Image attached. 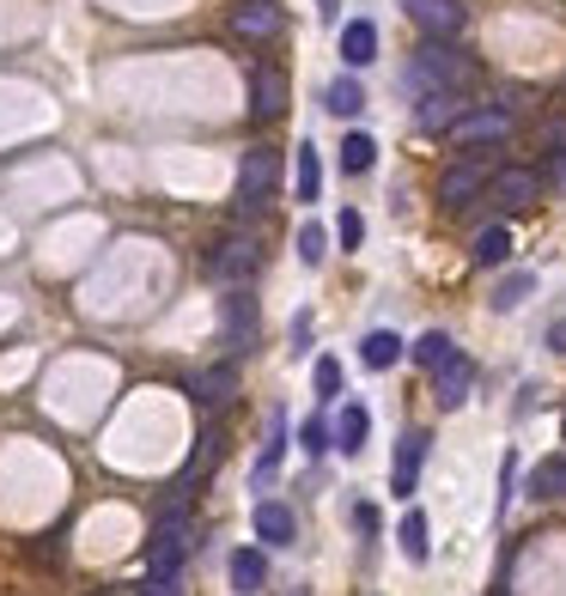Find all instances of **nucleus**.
<instances>
[{"mask_svg":"<svg viewBox=\"0 0 566 596\" xmlns=\"http://www.w3.org/2000/svg\"><path fill=\"white\" fill-rule=\"evenodd\" d=\"M275 183H280V152L275 147H250L238 159V201H231V213L256 219L268 207V196H275Z\"/></svg>","mask_w":566,"mask_h":596,"instance_id":"7ed1b4c3","label":"nucleus"},{"mask_svg":"<svg viewBox=\"0 0 566 596\" xmlns=\"http://www.w3.org/2000/svg\"><path fill=\"white\" fill-rule=\"evenodd\" d=\"M280 110H287V80L275 68H256L250 73V116L256 122H275Z\"/></svg>","mask_w":566,"mask_h":596,"instance_id":"1a4fd4ad","label":"nucleus"},{"mask_svg":"<svg viewBox=\"0 0 566 596\" xmlns=\"http://www.w3.org/2000/svg\"><path fill=\"white\" fill-rule=\"evenodd\" d=\"M548 347H555V354H566V322H555V329H548Z\"/></svg>","mask_w":566,"mask_h":596,"instance_id":"e433bc0d","label":"nucleus"},{"mask_svg":"<svg viewBox=\"0 0 566 596\" xmlns=\"http://www.w3.org/2000/svg\"><path fill=\"white\" fill-rule=\"evenodd\" d=\"M311 384H317V396H324V401H336L341 396V359H317Z\"/></svg>","mask_w":566,"mask_h":596,"instance_id":"7c9ffc66","label":"nucleus"},{"mask_svg":"<svg viewBox=\"0 0 566 596\" xmlns=\"http://www.w3.org/2000/svg\"><path fill=\"white\" fill-rule=\"evenodd\" d=\"M420 463H427V433H403V445H396V469H390V494H415Z\"/></svg>","mask_w":566,"mask_h":596,"instance_id":"9b49d317","label":"nucleus"},{"mask_svg":"<svg viewBox=\"0 0 566 596\" xmlns=\"http://www.w3.org/2000/svg\"><path fill=\"white\" fill-rule=\"evenodd\" d=\"M324 256H329V231L324 226H299V262L324 268Z\"/></svg>","mask_w":566,"mask_h":596,"instance_id":"c756f323","label":"nucleus"},{"mask_svg":"<svg viewBox=\"0 0 566 596\" xmlns=\"http://www.w3.org/2000/svg\"><path fill=\"white\" fill-rule=\"evenodd\" d=\"M494 596H506V590H494Z\"/></svg>","mask_w":566,"mask_h":596,"instance_id":"ea45409f","label":"nucleus"},{"mask_svg":"<svg viewBox=\"0 0 566 596\" xmlns=\"http://www.w3.org/2000/svg\"><path fill=\"white\" fill-rule=\"evenodd\" d=\"M548 177H555V183L566 189V152H555V165H548Z\"/></svg>","mask_w":566,"mask_h":596,"instance_id":"4c0bfd02","label":"nucleus"},{"mask_svg":"<svg viewBox=\"0 0 566 596\" xmlns=\"http://www.w3.org/2000/svg\"><path fill=\"white\" fill-rule=\"evenodd\" d=\"M231 31L244 43H268V37H280V7L275 0H231Z\"/></svg>","mask_w":566,"mask_h":596,"instance_id":"39448f33","label":"nucleus"},{"mask_svg":"<svg viewBox=\"0 0 566 596\" xmlns=\"http://www.w3.org/2000/svg\"><path fill=\"white\" fill-rule=\"evenodd\" d=\"M494 201H506V207H530L536 201V171H518V165H512V171H494Z\"/></svg>","mask_w":566,"mask_h":596,"instance_id":"6ab92c4d","label":"nucleus"},{"mask_svg":"<svg viewBox=\"0 0 566 596\" xmlns=\"http://www.w3.org/2000/svg\"><path fill=\"white\" fill-rule=\"evenodd\" d=\"M341 61H347V68H371V61H378V24H371V19H347L341 24Z\"/></svg>","mask_w":566,"mask_h":596,"instance_id":"ddd939ff","label":"nucleus"},{"mask_svg":"<svg viewBox=\"0 0 566 596\" xmlns=\"http://www.w3.org/2000/svg\"><path fill=\"white\" fill-rule=\"evenodd\" d=\"M292 189H299V201H317V196H324V165H317V147H311V140L292 152Z\"/></svg>","mask_w":566,"mask_h":596,"instance_id":"aec40b11","label":"nucleus"},{"mask_svg":"<svg viewBox=\"0 0 566 596\" xmlns=\"http://www.w3.org/2000/svg\"><path fill=\"white\" fill-rule=\"evenodd\" d=\"M354 524L371 536V529H378V511H371V505H354Z\"/></svg>","mask_w":566,"mask_h":596,"instance_id":"c9c22d12","label":"nucleus"},{"mask_svg":"<svg viewBox=\"0 0 566 596\" xmlns=\"http://www.w3.org/2000/svg\"><path fill=\"white\" fill-rule=\"evenodd\" d=\"M530 494H536V499H566V457H548V463H536V475H530Z\"/></svg>","mask_w":566,"mask_h":596,"instance_id":"5701e85b","label":"nucleus"},{"mask_svg":"<svg viewBox=\"0 0 566 596\" xmlns=\"http://www.w3.org/2000/svg\"><path fill=\"white\" fill-rule=\"evenodd\" d=\"M231 390H238V371H231V366H208L196 378V408L201 414H220L226 401H231Z\"/></svg>","mask_w":566,"mask_h":596,"instance_id":"2eb2a0df","label":"nucleus"},{"mask_svg":"<svg viewBox=\"0 0 566 596\" xmlns=\"http://www.w3.org/2000/svg\"><path fill=\"white\" fill-rule=\"evenodd\" d=\"M396 542H403V554L420 566V560L433 554V542H427V517H420V511H403V529H396Z\"/></svg>","mask_w":566,"mask_h":596,"instance_id":"b1692460","label":"nucleus"},{"mask_svg":"<svg viewBox=\"0 0 566 596\" xmlns=\"http://www.w3.org/2000/svg\"><path fill=\"white\" fill-rule=\"evenodd\" d=\"M530 292H536V275H530V268H518V275H506V280H499L487 305H494V310H518Z\"/></svg>","mask_w":566,"mask_h":596,"instance_id":"4be33fe9","label":"nucleus"},{"mask_svg":"<svg viewBox=\"0 0 566 596\" xmlns=\"http://www.w3.org/2000/svg\"><path fill=\"white\" fill-rule=\"evenodd\" d=\"M469 61L457 56L451 43H439V37H427V43L415 49V61H408V92H463V86H469Z\"/></svg>","mask_w":566,"mask_h":596,"instance_id":"f257e3e1","label":"nucleus"},{"mask_svg":"<svg viewBox=\"0 0 566 596\" xmlns=\"http://www.w3.org/2000/svg\"><path fill=\"white\" fill-rule=\"evenodd\" d=\"M403 354H408V347H403V335H396V329H371L366 341H359V359H366L371 371H390Z\"/></svg>","mask_w":566,"mask_h":596,"instance_id":"a211bd4d","label":"nucleus"},{"mask_svg":"<svg viewBox=\"0 0 566 596\" xmlns=\"http://www.w3.org/2000/svg\"><path fill=\"white\" fill-rule=\"evenodd\" d=\"M487 183H494V177H487V171H481V165H475V159H463V165H451V171L439 177V201H445V207H451V213H457V207H469V201L481 196Z\"/></svg>","mask_w":566,"mask_h":596,"instance_id":"6e6552de","label":"nucleus"},{"mask_svg":"<svg viewBox=\"0 0 566 596\" xmlns=\"http://www.w3.org/2000/svg\"><path fill=\"white\" fill-rule=\"evenodd\" d=\"M403 7H408V19H415L427 37H439V43H451V37L463 31V7H457V0H403Z\"/></svg>","mask_w":566,"mask_h":596,"instance_id":"423d86ee","label":"nucleus"},{"mask_svg":"<svg viewBox=\"0 0 566 596\" xmlns=\"http://www.w3.org/2000/svg\"><path fill=\"white\" fill-rule=\"evenodd\" d=\"M336 238H341V250H359V238H366V219H359L354 207H347V213L336 219Z\"/></svg>","mask_w":566,"mask_h":596,"instance_id":"473e14b6","label":"nucleus"},{"mask_svg":"<svg viewBox=\"0 0 566 596\" xmlns=\"http://www.w3.org/2000/svg\"><path fill=\"white\" fill-rule=\"evenodd\" d=\"M463 92H427L420 98V128H445V135H451V128L463 122Z\"/></svg>","mask_w":566,"mask_h":596,"instance_id":"f3484780","label":"nucleus"},{"mask_svg":"<svg viewBox=\"0 0 566 596\" xmlns=\"http://www.w3.org/2000/svg\"><path fill=\"white\" fill-rule=\"evenodd\" d=\"M512 481H518V457H506V469H499V511L512 505Z\"/></svg>","mask_w":566,"mask_h":596,"instance_id":"72a5a7b5","label":"nucleus"},{"mask_svg":"<svg viewBox=\"0 0 566 596\" xmlns=\"http://www.w3.org/2000/svg\"><path fill=\"white\" fill-rule=\"evenodd\" d=\"M280 450H287V420H268V445H262V457H256V481H275V469H280Z\"/></svg>","mask_w":566,"mask_h":596,"instance_id":"cd10ccee","label":"nucleus"},{"mask_svg":"<svg viewBox=\"0 0 566 596\" xmlns=\"http://www.w3.org/2000/svg\"><path fill=\"white\" fill-rule=\"evenodd\" d=\"M262 578H268V560L256 548H238L231 554V585L238 590H262Z\"/></svg>","mask_w":566,"mask_h":596,"instance_id":"393cba45","label":"nucleus"},{"mask_svg":"<svg viewBox=\"0 0 566 596\" xmlns=\"http://www.w3.org/2000/svg\"><path fill=\"white\" fill-rule=\"evenodd\" d=\"M506 135H512V116H506V110H469V116L451 128L457 147H481V140H506Z\"/></svg>","mask_w":566,"mask_h":596,"instance_id":"9d476101","label":"nucleus"},{"mask_svg":"<svg viewBox=\"0 0 566 596\" xmlns=\"http://www.w3.org/2000/svg\"><path fill=\"white\" fill-rule=\"evenodd\" d=\"M408 354H415V359H420V366H427V371H439L445 359H457V341H451V335H445V329H427V335H420L415 347H408Z\"/></svg>","mask_w":566,"mask_h":596,"instance_id":"412c9836","label":"nucleus"},{"mask_svg":"<svg viewBox=\"0 0 566 596\" xmlns=\"http://www.w3.org/2000/svg\"><path fill=\"white\" fill-rule=\"evenodd\" d=\"M183 554H189V517H183V505H165L159 529L147 542V585H177Z\"/></svg>","mask_w":566,"mask_h":596,"instance_id":"f03ea898","label":"nucleus"},{"mask_svg":"<svg viewBox=\"0 0 566 596\" xmlns=\"http://www.w3.org/2000/svg\"><path fill=\"white\" fill-rule=\"evenodd\" d=\"M324 110H329V116H359V110H366V92H359L354 73H347V80H336V86L324 92Z\"/></svg>","mask_w":566,"mask_h":596,"instance_id":"bb28decb","label":"nucleus"},{"mask_svg":"<svg viewBox=\"0 0 566 596\" xmlns=\"http://www.w3.org/2000/svg\"><path fill=\"white\" fill-rule=\"evenodd\" d=\"M208 268L226 280V287H244V280H256V268H262V244L256 238H220L208 256Z\"/></svg>","mask_w":566,"mask_h":596,"instance_id":"20e7f679","label":"nucleus"},{"mask_svg":"<svg viewBox=\"0 0 566 596\" xmlns=\"http://www.w3.org/2000/svg\"><path fill=\"white\" fill-rule=\"evenodd\" d=\"M250 524H256V542H268V548H292V529H299L292 524V505H280V499H262Z\"/></svg>","mask_w":566,"mask_h":596,"instance_id":"f8f14e48","label":"nucleus"},{"mask_svg":"<svg viewBox=\"0 0 566 596\" xmlns=\"http://www.w3.org/2000/svg\"><path fill=\"white\" fill-rule=\"evenodd\" d=\"M543 140H548V152H566V122H548Z\"/></svg>","mask_w":566,"mask_h":596,"instance_id":"f704fd0d","label":"nucleus"},{"mask_svg":"<svg viewBox=\"0 0 566 596\" xmlns=\"http://www.w3.org/2000/svg\"><path fill=\"white\" fill-rule=\"evenodd\" d=\"M366 438H371V414L359 408V401H347L341 420H336V450H341V457H359V450H366Z\"/></svg>","mask_w":566,"mask_h":596,"instance_id":"dca6fc26","label":"nucleus"},{"mask_svg":"<svg viewBox=\"0 0 566 596\" xmlns=\"http://www.w3.org/2000/svg\"><path fill=\"white\" fill-rule=\"evenodd\" d=\"M256 341V298L244 287H231L226 298V347H250Z\"/></svg>","mask_w":566,"mask_h":596,"instance_id":"4468645a","label":"nucleus"},{"mask_svg":"<svg viewBox=\"0 0 566 596\" xmlns=\"http://www.w3.org/2000/svg\"><path fill=\"white\" fill-rule=\"evenodd\" d=\"M371 159H378V140H371V135H347V140H341V171H347V177L371 171Z\"/></svg>","mask_w":566,"mask_h":596,"instance_id":"c85d7f7f","label":"nucleus"},{"mask_svg":"<svg viewBox=\"0 0 566 596\" xmlns=\"http://www.w3.org/2000/svg\"><path fill=\"white\" fill-rule=\"evenodd\" d=\"M475 262H481V268H499V262H506V256H512V231L506 226H487L481 231V238H475Z\"/></svg>","mask_w":566,"mask_h":596,"instance_id":"a878e982","label":"nucleus"},{"mask_svg":"<svg viewBox=\"0 0 566 596\" xmlns=\"http://www.w3.org/2000/svg\"><path fill=\"white\" fill-rule=\"evenodd\" d=\"M299 445H305V450H311V457H324V450H329V445H336V433H329V426H324V420H305V426H299Z\"/></svg>","mask_w":566,"mask_h":596,"instance_id":"2f4dec72","label":"nucleus"},{"mask_svg":"<svg viewBox=\"0 0 566 596\" xmlns=\"http://www.w3.org/2000/svg\"><path fill=\"white\" fill-rule=\"evenodd\" d=\"M469 390H475V359H469V354L445 359V366L433 371V396H439V408H463Z\"/></svg>","mask_w":566,"mask_h":596,"instance_id":"0eeeda50","label":"nucleus"},{"mask_svg":"<svg viewBox=\"0 0 566 596\" xmlns=\"http://www.w3.org/2000/svg\"><path fill=\"white\" fill-rule=\"evenodd\" d=\"M317 12H324V19L336 24V12H341V7H336V0H317Z\"/></svg>","mask_w":566,"mask_h":596,"instance_id":"58836bf2","label":"nucleus"}]
</instances>
